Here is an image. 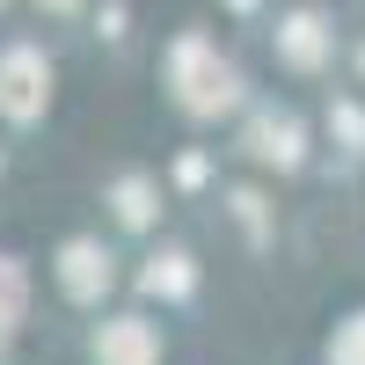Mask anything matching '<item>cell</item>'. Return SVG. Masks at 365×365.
Instances as JSON below:
<instances>
[{
    "instance_id": "6da1fadb",
    "label": "cell",
    "mask_w": 365,
    "mask_h": 365,
    "mask_svg": "<svg viewBox=\"0 0 365 365\" xmlns=\"http://www.w3.org/2000/svg\"><path fill=\"white\" fill-rule=\"evenodd\" d=\"M161 358V329L146 314H117L96 329V365H154Z\"/></svg>"
},
{
    "instance_id": "7a4b0ae2",
    "label": "cell",
    "mask_w": 365,
    "mask_h": 365,
    "mask_svg": "<svg viewBox=\"0 0 365 365\" xmlns=\"http://www.w3.org/2000/svg\"><path fill=\"white\" fill-rule=\"evenodd\" d=\"M58 285H66V299L96 307L110 292V249L103 241H66V249H58Z\"/></svg>"
},
{
    "instance_id": "3957f363",
    "label": "cell",
    "mask_w": 365,
    "mask_h": 365,
    "mask_svg": "<svg viewBox=\"0 0 365 365\" xmlns=\"http://www.w3.org/2000/svg\"><path fill=\"white\" fill-rule=\"evenodd\" d=\"M139 292H154V299H190V292H197V270H190V249H161L154 263L139 270Z\"/></svg>"
},
{
    "instance_id": "277c9868",
    "label": "cell",
    "mask_w": 365,
    "mask_h": 365,
    "mask_svg": "<svg viewBox=\"0 0 365 365\" xmlns=\"http://www.w3.org/2000/svg\"><path fill=\"white\" fill-rule=\"evenodd\" d=\"M110 205H117V220H125V227H154V220H161L154 182H146V175H125V182L110 190Z\"/></svg>"
},
{
    "instance_id": "5b68a950",
    "label": "cell",
    "mask_w": 365,
    "mask_h": 365,
    "mask_svg": "<svg viewBox=\"0 0 365 365\" xmlns=\"http://www.w3.org/2000/svg\"><path fill=\"white\" fill-rule=\"evenodd\" d=\"M22 299H29V285H22V263L15 256H0V336L22 322Z\"/></svg>"
},
{
    "instance_id": "8992f818",
    "label": "cell",
    "mask_w": 365,
    "mask_h": 365,
    "mask_svg": "<svg viewBox=\"0 0 365 365\" xmlns=\"http://www.w3.org/2000/svg\"><path fill=\"white\" fill-rule=\"evenodd\" d=\"M329 358H336V365H365V314L336 336V351H329Z\"/></svg>"
},
{
    "instance_id": "52a82bcc",
    "label": "cell",
    "mask_w": 365,
    "mask_h": 365,
    "mask_svg": "<svg viewBox=\"0 0 365 365\" xmlns=\"http://www.w3.org/2000/svg\"><path fill=\"white\" fill-rule=\"evenodd\" d=\"M234 220L249 227V234H263V197H249V190H241V197H234Z\"/></svg>"
}]
</instances>
